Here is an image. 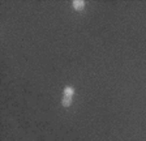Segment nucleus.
I'll return each mask as SVG.
<instances>
[{
    "mask_svg": "<svg viewBox=\"0 0 146 141\" xmlns=\"http://www.w3.org/2000/svg\"><path fill=\"white\" fill-rule=\"evenodd\" d=\"M72 5H73V9L74 11H84L85 9L86 3L84 1V0H73Z\"/></svg>",
    "mask_w": 146,
    "mask_h": 141,
    "instance_id": "obj_1",
    "label": "nucleus"
},
{
    "mask_svg": "<svg viewBox=\"0 0 146 141\" xmlns=\"http://www.w3.org/2000/svg\"><path fill=\"white\" fill-rule=\"evenodd\" d=\"M64 95L65 97H72L74 95V88H72V86H65L64 88Z\"/></svg>",
    "mask_w": 146,
    "mask_h": 141,
    "instance_id": "obj_2",
    "label": "nucleus"
},
{
    "mask_svg": "<svg viewBox=\"0 0 146 141\" xmlns=\"http://www.w3.org/2000/svg\"><path fill=\"white\" fill-rule=\"evenodd\" d=\"M61 104H63L64 107H69L70 104H72V97H65V95H63Z\"/></svg>",
    "mask_w": 146,
    "mask_h": 141,
    "instance_id": "obj_3",
    "label": "nucleus"
}]
</instances>
